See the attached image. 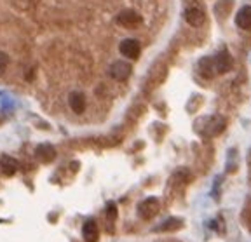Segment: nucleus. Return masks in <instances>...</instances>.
<instances>
[{
	"label": "nucleus",
	"instance_id": "nucleus-1",
	"mask_svg": "<svg viewBox=\"0 0 251 242\" xmlns=\"http://www.w3.org/2000/svg\"><path fill=\"white\" fill-rule=\"evenodd\" d=\"M159 207H161L159 200H157L155 197H149V199L141 200V202L138 204V215L143 219H152L153 216L159 213Z\"/></svg>",
	"mask_w": 251,
	"mask_h": 242
},
{
	"label": "nucleus",
	"instance_id": "nucleus-2",
	"mask_svg": "<svg viewBox=\"0 0 251 242\" xmlns=\"http://www.w3.org/2000/svg\"><path fill=\"white\" fill-rule=\"evenodd\" d=\"M141 21H143L141 16L136 11H133V9H124V11L117 14V23L124 28H136Z\"/></svg>",
	"mask_w": 251,
	"mask_h": 242
},
{
	"label": "nucleus",
	"instance_id": "nucleus-3",
	"mask_svg": "<svg viewBox=\"0 0 251 242\" xmlns=\"http://www.w3.org/2000/svg\"><path fill=\"white\" fill-rule=\"evenodd\" d=\"M119 51H121V54L124 56V58L138 59V56H140V52H141V47L136 39H126V40H122L121 46H119Z\"/></svg>",
	"mask_w": 251,
	"mask_h": 242
},
{
	"label": "nucleus",
	"instance_id": "nucleus-4",
	"mask_svg": "<svg viewBox=\"0 0 251 242\" xmlns=\"http://www.w3.org/2000/svg\"><path fill=\"white\" fill-rule=\"evenodd\" d=\"M213 67H215L216 73H227L232 68V56L228 54L227 49L220 51L218 54L213 58Z\"/></svg>",
	"mask_w": 251,
	"mask_h": 242
},
{
	"label": "nucleus",
	"instance_id": "nucleus-5",
	"mask_svg": "<svg viewBox=\"0 0 251 242\" xmlns=\"http://www.w3.org/2000/svg\"><path fill=\"white\" fill-rule=\"evenodd\" d=\"M131 72H133V68H131L129 63L115 61L114 65L110 67V77L119 80V82H122V80H127V78H129Z\"/></svg>",
	"mask_w": 251,
	"mask_h": 242
},
{
	"label": "nucleus",
	"instance_id": "nucleus-6",
	"mask_svg": "<svg viewBox=\"0 0 251 242\" xmlns=\"http://www.w3.org/2000/svg\"><path fill=\"white\" fill-rule=\"evenodd\" d=\"M185 21H187L190 26H201L206 21V14H204L202 9L199 7H188L185 11Z\"/></svg>",
	"mask_w": 251,
	"mask_h": 242
},
{
	"label": "nucleus",
	"instance_id": "nucleus-7",
	"mask_svg": "<svg viewBox=\"0 0 251 242\" xmlns=\"http://www.w3.org/2000/svg\"><path fill=\"white\" fill-rule=\"evenodd\" d=\"M235 24L241 30H251V5H244L235 14Z\"/></svg>",
	"mask_w": 251,
	"mask_h": 242
},
{
	"label": "nucleus",
	"instance_id": "nucleus-8",
	"mask_svg": "<svg viewBox=\"0 0 251 242\" xmlns=\"http://www.w3.org/2000/svg\"><path fill=\"white\" fill-rule=\"evenodd\" d=\"M68 105H70V108L74 110L75 114H82L86 110V96H84V93L74 91L70 94V98H68Z\"/></svg>",
	"mask_w": 251,
	"mask_h": 242
},
{
	"label": "nucleus",
	"instance_id": "nucleus-9",
	"mask_svg": "<svg viewBox=\"0 0 251 242\" xmlns=\"http://www.w3.org/2000/svg\"><path fill=\"white\" fill-rule=\"evenodd\" d=\"M35 157L39 160H42V162H51V160H54V157H56V150H54V146L52 145H49V143H42V145H39L37 146V150H35Z\"/></svg>",
	"mask_w": 251,
	"mask_h": 242
},
{
	"label": "nucleus",
	"instance_id": "nucleus-10",
	"mask_svg": "<svg viewBox=\"0 0 251 242\" xmlns=\"http://www.w3.org/2000/svg\"><path fill=\"white\" fill-rule=\"evenodd\" d=\"M82 235L86 239V242H96L98 241V225H96V219L89 218L82 227Z\"/></svg>",
	"mask_w": 251,
	"mask_h": 242
},
{
	"label": "nucleus",
	"instance_id": "nucleus-11",
	"mask_svg": "<svg viewBox=\"0 0 251 242\" xmlns=\"http://www.w3.org/2000/svg\"><path fill=\"white\" fill-rule=\"evenodd\" d=\"M18 168H20V162H18V160H16L14 157L4 155L2 159H0V169H2V172H4L5 176L16 174Z\"/></svg>",
	"mask_w": 251,
	"mask_h": 242
},
{
	"label": "nucleus",
	"instance_id": "nucleus-12",
	"mask_svg": "<svg viewBox=\"0 0 251 242\" xmlns=\"http://www.w3.org/2000/svg\"><path fill=\"white\" fill-rule=\"evenodd\" d=\"M225 129V119L222 117H211L208 121V125H206V134L209 136H216Z\"/></svg>",
	"mask_w": 251,
	"mask_h": 242
},
{
	"label": "nucleus",
	"instance_id": "nucleus-13",
	"mask_svg": "<svg viewBox=\"0 0 251 242\" xmlns=\"http://www.w3.org/2000/svg\"><path fill=\"white\" fill-rule=\"evenodd\" d=\"M199 73L206 78H211L216 75L215 67H213V58H202L199 63Z\"/></svg>",
	"mask_w": 251,
	"mask_h": 242
},
{
	"label": "nucleus",
	"instance_id": "nucleus-14",
	"mask_svg": "<svg viewBox=\"0 0 251 242\" xmlns=\"http://www.w3.org/2000/svg\"><path fill=\"white\" fill-rule=\"evenodd\" d=\"M181 227V219H178V218H169V219H166L164 223H162L161 227L157 228L159 232H164V230H176V228H180Z\"/></svg>",
	"mask_w": 251,
	"mask_h": 242
},
{
	"label": "nucleus",
	"instance_id": "nucleus-15",
	"mask_svg": "<svg viewBox=\"0 0 251 242\" xmlns=\"http://www.w3.org/2000/svg\"><path fill=\"white\" fill-rule=\"evenodd\" d=\"M106 216H108L112 221H114L115 218H117V207H115L114 202H110L108 206H106Z\"/></svg>",
	"mask_w": 251,
	"mask_h": 242
},
{
	"label": "nucleus",
	"instance_id": "nucleus-16",
	"mask_svg": "<svg viewBox=\"0 0 251 242\" xmlns=\"http://www.w3.org/2000/svg\"><path fill=\"white\" fill-rule=\"evenodd\" d=\"M7 65H9V56L5 54V52L0 51V73H4Z\"/></svg>",
	"mask_w": 251,
	"mask_h": 242
}]
</instances>
